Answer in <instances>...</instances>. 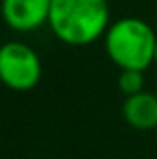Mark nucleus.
Here are the masks:
<instances>
[{
    "label": "nucleus",
    "instance_id": "obj_3",
    "mask_svg": "<svg viewBox=\"0 0 157 159\" xmlns=\"http://www.w3.org/2000/svg\"><path fill=\"white\" fill-rule=\"evenodd\" d=\"M43 65L36 51L20 40L0 47V83L12 91H30L40 83Z\"/></svg>",
    "mask_w": 157,
    "mask_h": 159
},
{
    "label": "nucleus",
    "instance_id": "obj_7",
    "mask_svg": "<svg viewBox=\"0 0 157 159\" xmlns=\"http://www.w3.org/2000/svg\"><path fill=\"white\" fill-rule=\"evenodd\" d=\"M153 65L157 66V47H155V58H153Z\"/></svg>",
    "mask_w": 157,
    "mask_h": 159
},
{
    "label": "nucleus",
    "instance_id": "obj_5",
    "mask_svg": "<svg viewBox=\"0 0 157 159\" xmlns=\"http://www.w3.org/2000/svg\"><path fill=\"white\" fill-rule=\"evenodd\" d=\"M123 117L133 129L151 131L157 127V97L153 93L141 91L131 95L123 103Z\"/></svg>",
    "mask_w": 157,
    "mask_h": 159
},
{
    "label": "nucleus",
    "instance_id": "obj_2",
    "mask_svg": "<svg viewBox=\"0 0 157 159\" xmlns=\"http://www.w3.org/2000/svg\"><path fill=\"white\" fill-rule=\"evenodd\" d=\"M103 40L107 57L121 70H145L153 65L157 34L145 20L135 16L115 20Z\"/></svg>",
    "mask_w": 157,
    "mask_h": 159
},
{
    "label": "nucleus",
    "instance_id": "obj_1",
    "mask_svg": "<svg viewBox=\"0 0 157 159\" xmlns=\"http://www.w3.org/2000/svg\"><path fill=\"white\" fill-rule=\"evenodd\" d=\"M109 20L107 0H52L48 26L61 43L87 47L105 36Z\"/></svg>",
    "mask_w": 157,
    "mask_h": 159
},
{
    "label": "nucleus",
    "instance_id": "obj_6",
    "mask_svg": "<svg viewBox=\"0 0 157 159\" xmlns=\"http://www.w3.org/2000/svg\"><path fill=\"white\" fill-rule=\"evenodd\" d=\"M119 91H121L125 97H131V95H137L143 91V85H145V79H143V70H121L117 79Z\"/></svg>",
    "mask_w": 157,
    "mask_h": 159
},
{
    "label": "nucleus",
    "instance_id": "obj_4",
    "mask_svg": "<svg viewBox=\"0 0 157 159\" xmlns=\"http://www.w3.org/2000/svg\"><path fill=\"white\" fill-rule=\"evenodd\" d=\"M52 0H2L0 14L16 32H32L48 24Z\"/></svg>",
    "mask_w": 157,
    "mask_h": 159
}]
</instances>
